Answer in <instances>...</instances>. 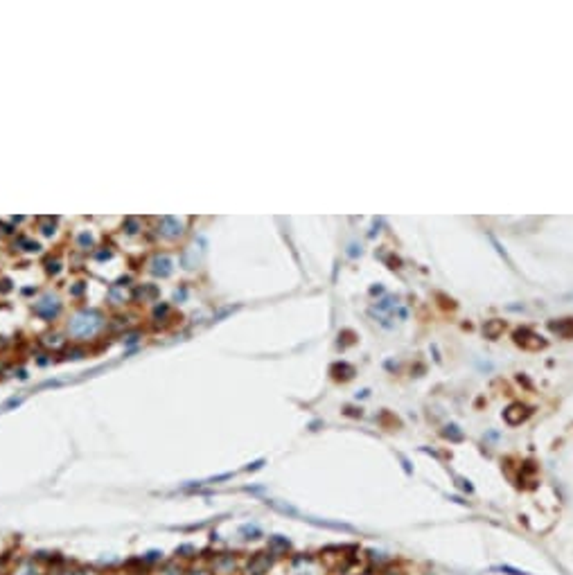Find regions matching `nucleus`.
<instances>
[]
</instances>
